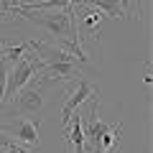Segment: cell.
I'll return each mask as SVG.
<instances>
[{
  "label": "cell",
  "instance_id": "6da1fadb",
  "mask_svg": "<svg viewBox=\"0 0 153 153\" xmlns=\"http://www.w3.org/2000/svg\"><path fill=\"white\" fill-rule=\"evenodd\" d=\"M10 16H21L26 21L36 23V26L46 28L49 36H54L56 41L66 46V51H74L79 61H87L79 36H76V21H74V8H59V10H26L16 3L10 8Z\"/></svg>",
  "mask_w": 153,
  "mask_h": 153
},
{
  "label": "cell",
  "instance_id": "7a4b0ae2",
  "mask_svg": "<svg viewBox=\"0 0 153 153\" xmlns=\"http://www.w3.org/2000/svg\"><path fill=\"white\" fill-rule=\"evenodd\" d=\"M97 105H100V97L89 102V117H87V123H82V130H84V146H89L92 153H105L112 143L120 140L123 123H117V125L102 123L97 115Z\"/></svg>",
  "mask_w": 153,
  "mask_h": 153
},
{
  "label": "cell",
  "instance_id": "3957f363",
  "mask_svg": "<svg viewBox=\"0 0 153 153\" xmlns=\"http://www.w3.org/2000/svg\"><path fill=\"white\" fill-rule=\"evenodd\" d=\"M38 69H41V61H38V59H36V54L28 49L26 54H23L21 59H18L16 64L8 69V84H5V102H3V107L13 102L16 92L31 82L33 76L38 74ZM3 107H0V110H3Z\"/></svg>",
  "mask_w": 153,
  "mask_h": 153
},
{
  "label": "cell",
  "instance_id": "277c9868",
  "mask_svg": "<svg viewBox=\"0 0 153 153\" xmlns=\"http://www.w3.org/2000/svg\"><path fill=\"white\" fill-rule=\"evenodd\" d=\"M44 87H46V79H41V76L36 79V76H33L26 87H21L16 92L13 102L5 105L0 112H18V115H36V112H41V107H44Z\"/></svg>",
  "mask_w": 153,
  "mask_h": 153
},
{
  "label": "cell",
  "instance_id": "5b68a950",
  "mask_svg": "<svg viewBox=\"0 0 153 153\" xmlns=\"http://www.w3.org/2000/svg\"><path fill=\"white\" fill-rule=\"evenodd\" d=\"M0 133H5L8 138H13L16 143L26 148L38 146V120H31V117H21V120L5 123L0 120Z\"/></svg>",
  "mask_w": 153,
  "mask_h": 153
},
{
  "label": "cell",
  "instance_id": "8992f818",
  "mask_svg": "<svg viewBox=\"0 0 153 153\" xmlns=\"http://www.w3.org/2000/svg\"><path fill=\"white\" fill-rule=\"evenodd\" d=\"M97 97H100L97 89H94L89 82L79 79V82H76V87L69 92L64 107H61V120H64V125H66V120H69V115H74V110H79L84 102H92V100H97Z\"/></svg>",
  "mask_w": 153,
  "mask_h": 153
},
{
  "label": "cell",
  "instance_id": "52a82bcc",
  "mask_svg": "<svg viewBox=\"0 0 153 153\" xmlns=\"http://www.w3.org/2000/svg\"><path fill=\"white\" fill-rule=\"evenodd\" d=\"M38 74H41V79H46V82H51V79L71 82V79H76V76H82L79 69H76V61H49V64L41 61Z\"/></svg>",
  "mask_w": 153,
  "mask_h": 153
},
{
  "label": "cell",
  "instance_id": "ba28073f",
  "mask_svg": "<svg viewBox=\"0 0 153 153\" xmlns=\"http://www.w3.org/2000/svg\"><path fill=\"white\" fill-rule=\"evenodd\" d=\"M82 123L84 117L79 112L76 115H69V120H66V130H64V140L69 143L74 151L71 153H87V146H84V130H82Z\"/></svg>",
  "mask_w": 153,
  "mask_h": 153
},
{
  "label": "cell",
  "instance_id": "9c48e42d",
  "mask_svg": "<svg viewBox=\"0 0 153 153\" xmlns=\"http://www.w3.org/2000/svg\"><path fill=\"white\" fill-rule=\"evenodd\" d=\"M79 8V5H89V8H97V10H102L105 16L110 18H120L123 16V8H120V0H71L69 8Z\"/></svg>",
  "mask_w": 153,
  "mask_h": 153
},
{
  "label": "cell",
  "instance_id": "30bf717a",
  "mask_svg": "<svg viewBox=\"0 0 153 153\" xmlns=\"http://www.w3.org/2000/svg\"><path fill=\"white\" fill-rule=\"evenodd\" d=\"M105 21V13L97 10V8H87V10H82V26L89 31V36L97 41V33H100V26H102Z\"/></svg>",
  "mask_w": 153,
  "mask_h": 153
},
{
  "label": "cell",
  "instance_id": "8fae6325",
  "mask_svg": "<svg viewBox=\"0 0 153 153\" xmlns=\"http://www.w3.org/2000/svg\"><path fill=\"white\" fill-rule=\"evenodd\" d=\"M8 69H10V64H8L3 56H0V107H3V102H5V84H8Z\"/></svg>",
  "mask_w": 153,
  "mask_h": 153
},
{
  "label": "cell",
  "instance_id": "7c38bea8",
  "mask_svg": "<svg viewBox=\"0 0 153 153\" xmlns=\"http://www.w3.org/2000/svg\"><path fill=\"white\" fill-rule=\"evenodd\" d=\"M0 153H33V151L26 148V146H21V143H13V146H8L5 151H0Z\"/></svg>",
  "mask_w": 153,
  "mask_h": 153
},
{
  "label": "cell",
  "instance_id": "4fadbf2b",
  "mask_svg": "<svg viewBox=\"0 0 153 153\" xmlns=\"http://www.w3.org/2000/svg\"><path fill=\"white\" fill-rule=\"evenodd\" d=\"M16 3H18V0H0V10L5 13L8 18H13V16H10V8L16 5Z\"/></svg>",
  "mask_w": 153,
  "mask_h": 153
},
{
  "label": "cell",
  "instance_id": "5bb4252c",
  "mask_svg": "<svg viewBox=\"0 0 153 153\" xmlns=\"http://www.w3.org/2000/svg\"><path fill=\"white\" fill-rule=\"evenodd\" d=\"M13 143H16V140H13V138H8L5 133H0V151H5L8 146H13Z\"/></svg>",
  "mask_w": 153,
  "mask_h": 153
},
{
  "label": "cell",
  "instance_id": "9a60e30c",
  "mask_svg": "<svg viewBox=\"0 0 153 153\" xmlns=\"http://www.w3.org/2000/svg\"><path fill=\"white\" fill-rule=\"evenodd\" d=\"M133 0H120V8H123V16H128V8H130Z\"/></svg>",
  "mask_w": 153,
  "mask_h": 153
},
{
  "label": "cell",
  "instance_id": "2e32d148",
  "mask_svg": "<svg viewBox=\"0 0 153 153\" xmlns=\"http://www.w3.org/2000/svg\"><path fill=\"white\" fill-rule=\"evenodd\" d=\"M105 153H120V140H117V143H112V146H110Z\"/></svg>",
  "mask_w": 153,
  "mask_h": 153
},
{
  "label": "cell",
  "instance_id": "e0dca14e",
  "mask_svg": "<svg viewBox=\"0 0 153 153\" xmlns=\"http://www.w3.org/2000/svg\"><path fill=\"white\" fill-rule=\"evenodd\" d=\"M5 44H8L5 38H0V54H3V49H5Z\"/></svg>",
  "mask_w": 153,
  "mask_h": 153
}]
</instances>
